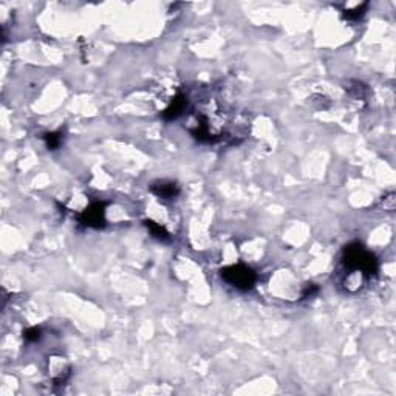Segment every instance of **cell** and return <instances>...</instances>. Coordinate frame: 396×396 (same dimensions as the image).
I'll return each instance as SVG.
<instances>
[{"label":"cell","instance_id":"6da1fadb","mask_svg":"<svg viewBox=\"0 0 396 396\" xmlns=\"http://www.w3.org/2000/svg\"><path fill=\"white\" fill-rule=\"evenodd\" d=\"M342 262L347 269H350V271H361L367 277H372L378 271L376 257L361 243H352L345 246Z\"/></svg>","mask_w":396,"mask_h":396},{"label":"cell","instance_id":"7a4b0ae2","mask_svg":"<svg viewBox=\"0 0 396 396\" xmlns=\"http://www.w3.org/2000/svg\"><path fill=\"white\" fill-rule=\"evenodd\" d=\"M221 279L237 290L248 291L254 288V285L257 282V274L248 265L237 263L221 269Z\"/></svg>","mask_w":396,"mask_h":396},{"label":"cell","instance_id":"3957f363","mask_svg":"<svg viewBox=\"0 0 396 396\" xmlns=\"http://www.w3.org/2000/svg\"><path fill=\"white\" fill-rule=\"evenodd\" d=\"M79 221L82 225L94 229H101L105 226V203L94 201L79 214Z\"/></svg>","mask_w":396,"mask_h":396},{"label":"cell","instance_id":"277c9868","mask_svg":"<svg viewBox=\"0 0 396 396\" xmlns=\"http://www.w3.org/2000/svg\"><path fill=\"white\" fill-rule=\"evenodd\" d=\"M186 107H187V96H184L183 93H178L177 96L172 99V102L166 107V110L163 112V118L166 121L177 119L184 113Z\"/></svg>","mask_w":396,"mask_h":396},{"label":"cell","instance_id":"5b68a950","mask_svg":"<svg viewBox=\"0 0 396 396\" xmlns=\"http://www.w3.org/2000/svg\"><path fill=\"white\" fill-rule=\"evenodd\" d=\"M150 191L163 200H172L180 194V187L173 181H155L150 186Z\"/></svg>","mask_w":396,"mask_h":396},{"label":"cell","instance_id":"8992f818","mask_svg":"<svg viewBox=\"0 0 396 396\" xmlns=\"http://www.w3.org/2000/svg\"><path fill=\"white\" fill-rule=\"evenodd\" d=\"M144 225H146V228L150 231V234L155 237V239L163 240V242H169L170 240V234L161 225L155 223L153 220H144Z\"/></svg>","mask_w":396,"mask_h":396},{"label":"cell","instance_id":"52a82bcc","mask_svg":"<svg viewBox=\"0 0 396 396\" xmlns=\"http://www.w3.org/2000/svg\"><path fill=\"white\" fill-rule=\"evenodd\" d=\"M345 90L356 99H364L367 96V85H364L359 81H348L345 85Z\"/></svg>","mask_w":396,"mask_h":396},{"label":"cell","instance_id":"ba28073f","mask_svg":"<svg viewBox=\"0 0 396 396\" xmlns=\"http://www.w3.org/2000/svg\"><path fill=\"white\" fill-rule=\"evenodd\" d=\"M43 141H45V146L48 150H56L60 147L62 141H64V133L60 130L59 132H50V133H45L43 136Z\"/></svg>","mask_w":396,"mask_h":396},{"label":"cell","instance_id":"9c48e42d","mask_svg":"<svg viewBox=\"0 0 396 396\" xmlns=\"http://www.w3.org/2000/svg\"><path fill=\"white\" fill-rule=\"evenodd\" d=\"M367 8H369V3L366 2V3H361V5L355 6L353 9H345L344 11V17L348 19V20H358V19L362 17L364 14H366Z\"/></svg>","mask_w":396,"mask_h":396},{"label":"cell","instance_id":"30bf717a","mask_svg":"<svg viewBox=\"0 0 396 396\" xmlns=\"http://www.w3.org/2000/svg\"><path fill=\"white\" fill-rule=\"evenodd\" d=\"M23 338L28 342H37L42 338V330L39 327H31V328L23 331Z\"/></svg>","mask_w":396,"mask_h":396},{"label":"cell","instance_id":"8fae6325","mask_svg":"<svg viewBox=\"0 0 396 396\" xmlns=\"http://www.w3.org/2000/svg\"><path fill=\"white\" fill-rule=\"evenodd\" d=\"M318 291H319V287H318V285H316V283H308L307 287L304 288V291H302V299L311 297V296H314Z\"/></svg>","mask_w":396,"mask_h":396},{"label":"cell","instance_id":"7c38bea8","mask_svg":"<svg viewBox=\"0 0 396 396\" xmlns=\"http://www.w3.org/2000/svg\"><path fill=\"white\" fill-rule=\"evenodd\" d=\"M384 209H389V211L395 209V194H390L384 198Z\"/></svg>","mask_w":396,"mask_h":396}]
</instances>
